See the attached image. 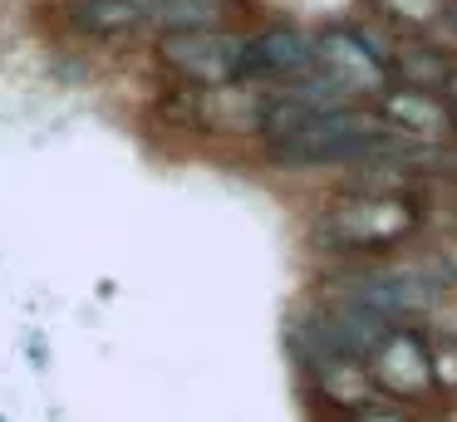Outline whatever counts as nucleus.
Here are the masks:
<instances>
[{
    "label": "nucleus",
    "mask_w": 457,
    "mask_h": 422,
    "mask_svg": "<svg viewBox=\"0 0 457 422\" xmlns=\"http://www.w3.org/2000/svg\"><path fill=\"white\" fill-rule=\"evenodd\" d=\"M423 226V206L403 186H349L320 211L315 245L339 255H378Z\"/></svg>",
    "instance_id": "f257e3e1"
},
{
    "label": "nucleus",
    "mask_w": 457,
    "mask_h": 422,
    "mask_svg": "<svg viewBox=\"0 0 457 422\" xmlns=\"http://www.w3.org/2000/svg\"><path fill=\"white\" fill-rule=\"evenodd\" d=\"M384 143H388V128L374 113H364V108H335V113H315L295 133L270 137L266 157L276 167H335V162L359 167Z\"/></svg>",
    "instance_id": "f03ea898"
},
{
    "label": "nucleus",
    "mask_w": 457,
    "mask_h": 422,
    "mask_svg": "<svg viewBox=\"0 0 457 422\" xmlns=\"http://www.w3.org/2000/svg\"><path fill=\"white\" fill-rule=\"evenodd\" d=\"M162 69L197 88H221L241 79V35L231 29H168L158 39Z\"/></svg>",
    "instance_id": "7ed1b4c3"
},
{
    "label": "nucleus",
    "mask_w": 457,
    "mask_h": 422,
    "mask_svg": "<svg viewBox=\"0 0 457 422\" xmlns=\"http://www.w3.org/2000/svg\"><path fill=\"white\" fill-rule=\"evenodd\" d=\"M315 69H325L354 98H378L388 88V49L354 25H329L325 35H315Z\"/></svg>",
    "instance_id": "20e7f679"
},
{
    "label": "nucleus",
    "mask_w": 457,
    "mask_h": 422,
    "mask_svg": "<svg viewBox=\"0 0 457 422\" xmlns=\"http://www.w3.org/2000/svg\"><path fill=\"white\" fill-rule=\"evenodd\" d=\"M349 300H359L364 310H374L378 319H423L437 300H443V280L423 265H388V270H369L349 280Z\"/></svg>",
    "instance_id": "39448f33"
},
{
    "label": "nucleus",
    "mask_w": 457,
    "mask_h": 422,
    "mask_svg": "<svg viewBox=\"0 0 457 422\" xmlns=\"http://www.w3.org/2000/svg\"><path fill=\"white\" fill-rule=\"evenodd\" d=\"M315 69V35L300 25H266L241 35V79H300Z\"/></svg>",
    "instance_id": "423d86ee"
},
{
    "label": "nucleus",
    "mask_w": 457,
    "mask_h": 422,
    "mask_svg": "<svg viewBox=\"0 0 457 422\" xmlns=\"http://www.w3.org/2000/svg\"><path fill=\"white\" fill-rule=\"evenodd\" d=\"M369 383L394 398H423L433 388L428 378V339L418 329H388V339L364 359Z\"/></svg>",
    "instance_id": "0eeeda50"
},
{
    "label": "nucleus",
    "mask_w": 457,
    "mask_h": 422,
    "mask_svg": "<svg viewBox=\"0 0 457 422\" xmlns=\"http://www.w3.org/2000/svg\"><path fill=\"white\" fill-rule=\"evenodd\" d=\"M374 118L394 137H403V143H413V147H437L447 137V108H443V98L423 94V88L388 84L384 94L374 98Z\"/></svg>",
    "instance_id": "6e6552de"
},
{
    "label": "nucleus",
    "mask_w": 457,
    "mask_h": 422,
    "mask_svg": "<svg viewBox=\"0 0 457 422\" xmlns=\"http://www.w3.org/2000/svg\"><path fill=\"white\" fill-rule=\"evenodd\" d=\"M305 368H310V378H315L320 398H325L329 408H339V412L364 408L369 393H374L364 359H349V353H325V359H310Z\"/></svg>",
    "instance_id": "1a4fd4ad"
},
{
    "label": "nucleus",
    "mask_w": 457,
    "mask_h": 422,
    "mask_svg": "<svg viewBox=\"0 0 457 422\" xmlns=\"http://www.w3.org/2000/svg\"><path fill=\"white\" fill-rule=\"evenodd\" d=\"M453 64L443 59V49L433 45H398L388 49V79H398V88H423V94H437L447 84Z\"/></svg>",
    "instance_id": "9d476101"
},
{
    "label": "nucleus",
    "mask_w": 457,
    "mask_h": 422,
    "mask_svg": "<svg viewBox=\"0 0 457 422\" xmlns=\"http://www.w3.org/2000/svg\"><path fill=\"white\" fill-rule=\"evenodd\" d=\"M143 20H158L168 29H221L227 0H138Z\"/></svg>",
    "instance_id": "9b49d317"
},
{
    "label": "nucleus",
    "mask_w": 457,
    "mask_h": 422,
    "mask_svg": "<svg viewBox=\"0 0 457 422\" xmlns=\"http://www.w3.org/2000/svg\"><path fill=\"white\" fill-rule=\"evenodd\" d=\"M74 25L84 35H99V39H119V35H133L138 25H148L138 10V0H79L74 5Z\"/></svg>",
    "instance_id": "f8f14e48"
},
{
    "label": "nucleus",
    "mask_w": 457,
    "mask_h": 422,
    "mask_svg": "<svg viewBox=\"0 0 457 422\" xmlns=\"http://www.w3.org/2000/svg\"><path fill=\"white\" fill-rule=\"evenodd\" d=\"M428 378H433V388L457 393V334H437L428 343Z\"/></svg>",
    "instance_id": "ddd939ff"
},
{
    "label": "nucleus",
    "mask_w": 457,
    "mask_h": 422,
    "mask_svg": "<svg viewBox=\"0 0 457 422\" xmlns=\"http://www.w3.org/2000/svg\"><path fill=\"white\" fill-rule=\"evenodd\" d=\"M378 10L403 29H423V25H433V20H443L447 0H378Z\"/></svg>",
    "instance_id": "4468645a"
},
{
    "label": "nucleus",
    "mask_w": 457,
    "mask_h": 422,
    "mask_svg": "<svg viewBox=\"0 0 457 422\" xmlns=\"http://www.w3.org/2000/svg\"><path fill=\"white\" fill-rule=\"evenodd\" d=\"M345 422H413L403 408H394V402H364V408L345 412Z\"/></svg>",
    "instance_id": "2eb2a0df"
},
{
    "label": "nucleus",
    "mask_w": 457,
    "mask_h": 422,
    "mask_svg": "<svg viewBox=\"0 0 457 422\" xmlns=\"http://www.w3.org/2000/svg\"><path fill=\"white\" fill-rule=\"evenodd\" d=\"M447 133H457V108H447Z\"/></svg>",
    "instance_id": "dca6fc26"
},
{
    "label": "nucleus",
    "mask_w": 457,
    "mask_h": 422,
    "mask_svg": "<svg viewBox=\"0 0 457 422\" xmlns=\"http://www.w3.org/2000/svg\"><path fill=\"white\" fill-rule=\"evenodd\" d=\"M443 15H447V20H453V25H457V0H447V10H443Z\"/></svg>",
    "instance_id": "f3484780"
},
{
    "label": "nucleus",
    "mask_w": 457,
    "mask_h": 422,
    "mask_svg": "<svg viewBox=\"0 0 457 422\" xmlns=\"http://www.w3.org/2000/svg\"><path fill=\"white\" fill-rule=\"evenodd\" d=\"M453 265H457V261H453Z\"/></svg>",
    "instance_id": "a211bd4d"
}]
</instances>
